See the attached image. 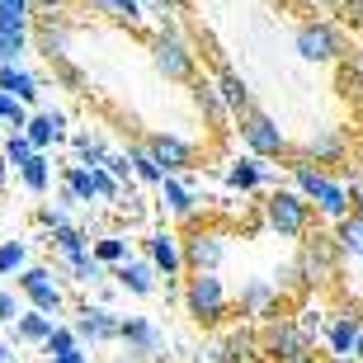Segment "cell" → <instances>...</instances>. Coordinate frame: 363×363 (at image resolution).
I'll list each match as a JSON object with an SVG mask.
<instances>
[{"mask_svg":"<svg viewBox=\"0 0 363 363\" xmlns=\"http://www.w3.org/2000/svg\"><path fill=\"white\" fill-rule=\"evenodd\" d=\"M19 179H24L28 194H48V184H52V161H48L43 151H33V156L19 165Z\"/></svg>","mask_w":363,"mask_h":363,"instance_id":"obj_18","label":"cell"},{"mask_svg":"<svg viewBox=\"0 0 363 363\" xmlns=\"http://www.w3.org/2000/svg\"><path fill=\"white\" fill-rule=\"evenodd\" d=\"M350 199H354V208H359V217H363V179H350Z\"/></svg>","mask_w":363,"mask_h":363,"instance_id":"obj_45","label":"cell"},{"mask_svg":"<svg viewBox=\"0 0 363 363\" xmlns=\"http://www.w3.org/2000/svg\"><path fill=\"white\" fill-rule=\"evenodd\" d=\"M52 363H90V354H81V345H76V350H71V354H57Z\"/></svg>","mask_w":363,"mask_h":363,"instance_id":"obj_44","label":"cell"},{"mask_svg":"<svg viewBox=\"0 0 363 363\" xmlns=\"http://www.w3.org/2000/svg\"><path fill=\"white\" fill-rule=\"evenodd\" d=\"M217 94H222V104H227V108H236V113H245V108H250V94H245V81H236V76H222Z\"/></svg>","mask_w":363,"mask_h":363,"instance_id":"obj_32","label":"cell"},{"mask_svg":"<svg viewBox=\"0 0 363 363\" xmlns=\"http://www.w3.org/2000/svg\"><path fill=\"white\" fill-rule=\"evenodd\" d=\"M0 359H10V350H5V340H0Z\"/></svg>","mask_w":363,"mask_h":363,"instance_id":"obj_49","label":"cell"},{"mask_svg":"<svg viewBox=\"0 0 363 363\" xmlns=\"http://www.w3.org/2000/svg\"><path fill=\"white\" fill-rule=\"evenodd\" d=\"M335 245H340V255H350V259H363V217L359 213H345L340 217V236H335Z\"/></svg>","mask_w":363,"mask_h":363,"instance_id":"obj_21","label":"cell"},{"mask_svg":"<svg viewBox=\"0 0 363 363\" xmlns=\"http://www.w3.org/2000/svg\"><path fill=\"white\" fill-rule=\"evenodd\" d=\"M28 259V245L24 241H0V274H19Z\"/></svg>","mask_w":363,"mask_h":363,"instance_id":"obj_33","label":"cell"},{"mask_svg":"<svg viewBox=\"0 0 363 363\" xmlns=\"http://www.w3.org/2000/svg\"><path fill=\"white\" fill-rule=\"evenodd\" d=\"M118 340H128V354L133 359H161L165 354V330L151 316H123Z\"/></svg>","mask_w":363,"mask_h":363,"instance_id":"obj_5","label":"cell"},{"mask_svg":"<svg viewBox=\"0 0 363 363\" xmlns=\"http://www.w3.org/2000/svg\"><path fill=\"white\" fill-rule=\"evenodd\" d=\"M184 307L203 325H217L227 316V283L217 279V269H194V279L184 288Z\"/></svg>","mask_w":363,"mask_h":363,"instance_id":"obj_1","label":"cell"},{"mask_svg":"<svg viewBox=\"0 0 363 363\" xmlns=\"http://www.w3.org/2000/svg\"><path fill=\"white\" fill-rule=\"evenodd\" d=\"M28 5H38V10H48V14H57V10H62V5H67V0H28Z\"/></svg>","mask_w":363,"mask_h":363,"instance_id":"obj_47","label":"cell"},{"mask_svg":"<svg viewBox=\"0 0 363 363\" xmlns=\"http://www.w3.org/2000/svg\"><path fill=\"white\" fill-rule=\"evenodd\" d=\"M311 199H316V208H321V217H330V222H340V217L350 213V189H345V184H330V179H325V184L316 189Z\"/></svg>","mask_w":363,"mask_h":363,"instance_id":"obj_17","label":"cell"},{"mask_svg":"<svg viewBox=\"0 0 363 363\" xmlns=\"http://www.w3.org/2000/svg\"><path fill=\"white\" fill-rule=\"evenodd\" d=\"M330 363H354V359H330Z\"/></svg>","mask_w":363,"mask_h":363,"instance_id":"obj_50","label":"cell"},{"mask_svg":"<svg viewBox=\"0 0 363 363\" xmlns=\"http://www.w3.org/2000/svg\"><path fill=\"white\" fill-rule=\"evenodd\" d=\"M19 293H24L38 311H48V316H57L62 302H67L62 283L52 279V269H19Z\"/></svg>","mask_w":363,"mask_h":363,"instance_id":"obj_7","label":"cell"},{"mask_svg":"<svg viewBox=\"0 0 363 363\" xmlns=\"http://www.w3.org/2000/svg\"><path fill=\"white\" fill-rule=\"evenodd\" d=\"M161 194H165V208H170V213H179V217L194 213V194H189L175 175H161Z\"/></svg>","mask_w":363,"mask_h":363,"instance_id":"obj_25","label":"cell"},{"mask_svg":"<svg viewBox=\"0 0 363 363\" xmlns=\"http://www.w3.org/2000/svg\"><path fill=\"white\" fill-rule=\"evenodd\" d=\"M52 245L62 250V259H67V255H81V250H90L85 231H81V227H71V222H57V227H52Z\"/></svg>","mask_w":363,"mask_h":363,"instance_id":"obj_24","label":"cell"},{"mask_svg":"<svg viewBox=\"0 0 363 363\" xmlns=\"http://www.w3.org/2000/svg\"><path fill=\"white\" fill-rule=\"evenodd\" d=\"M199 108L208 113V118H222V94H217V85H199Z\"/></svg>","mask_w":363,"mask_h":363,"instance_id":"obj_38","label":"cell"},{"mask_svg":"<svg viewBox=\"0 0 363 363\" xmlns=\"http://www.w3.org/2000/svg\"><path fill=\"white\" fill-rule=\"evenodd\" d=\"M325 340H330V354H335V359H350L354 345H359V325H354V321H335Z\"/></svg>","mask_w":363,"mask_h":363,"instance_id":"obj_26","label":"cell"},{"mask_svg":"<svg viewBox=\"0 0 363 363\" xmlns=\"http://www.w3.org/2000/svg\"><path fill=\"white\" fill-rule=\"evenodd\" d=\"M293 175H297V194H302V199H311V194L325 184V175H321V170H311V165H293Z\"/></svg>","mask_w":363,"mask_h":363,"instance_id":"obj_37","label":"cell"},{"mask_svg":"<svg viewBox=\"0 0 363 363\" xmlns=\"http://www.w3.org/2000/svg\"><path fill=\"white\" fill-rule=\"evenodd\" d=\"M67 24H62V19H52V14H48V19H43V28H38V43H43V52L48 57H67Z\"/></svg>","mask_w":363,"mask_h":363,"instance_id":"obj_22","label":"cell"},{"mask_svg":"<svg viewBox=\"0 0 363 363\" xmlns=\"http://www.w3.org/2000/svg\"><path fill=\"white\" fill-rule=\"evenodd\" d=\"M264 213H269V227L279 231V236H302L311 222V203L302 199V194H293V189H274L269 203H264Z\"/></svg>","mask_w":363,"mask_h":363,"instance_id":"obj_4","label":"cell"},{"mask_svg":"<svg viewBox=\"0 0 363 363\" xmlns=\"http://www.w3.org/2000/svg\"><path fill=\"white\" fill-rule=\"evenodd\" d=\"M0 10H14V14H24V19H28V0H0Z\"/></svg>","mask_w":363,"mask_h":363,"instance_id":"obj_46","label":"cell"},{"mask_svg":"<svg viewBox=\"0 0 363 363\" xmlns=\"http://www.w3.org/2000/svg\"><path fill=\"white\" fill-rule=\"evenodd\" d=\"M259 354H269L279 363H307L311 359V340L297 330L293 321H269L259 335Z\"/></svg>","mask_w":363,"mask_h":363,"instance_id":"obj_3","label":"cell"},{"mask_svg":"<svg viewBox=\"0 0 363 363\" xmlns=\"http://www.w3.org/2000/svg\"><path fill=\"white\" fill-rule=\"evenodd\" d=\"M0 90L14 94V99H33V94H38V81H33L24 67H14V62H0Z\"/></svg>","mask_w":363,"mask_h":363,"instance_id":"obj_19","label":"cell"},{"mask_svg":"<svg viewBox=\"0 0 363 363\" xmlns=\"http://www.w3.org/2000/svg\"><path fill=\"white\" fill-rule=\"evenodd\" d=\"M297 283H325V279H335L340 269V245L330 241V236H307V245H302V255H297Z\"/></svg>","mask_w":363,"mask_h":363,"instance_id":"obj_2","label":"cell"},{"mask_svg":"<svg viewBox=\"0 0 363 363\" xmlns=\"http://www.w3.org/2000/svg\"><path fill=\"white\" fill-rule=\"evenodd\" d=\"M118 283L128 288V293H137V297H151L156 293V264H151V259H123Z\"/></svg>","mask_w":363,"mask_h":363,"instance_id":"obj_14","label":"cell"},{"mask_svg":"<svg viewBox=\"0 0 363 363\" xmlns=\"http://www.w3.org/2000/svg\"><path fill=\"white\" fill-rule=\"evenodd\" d=\"M307 156H316V161H340V156H345V137L340 133H316L307 142Z\"/></svg>","mask_w":363,"mask_h":363,"instance_id":"obj_27","label":"cell"},{"mask_svg":"<svg viewBox=\"0 0 363 363\" xmlns=\"http://www.w3.org/2000/svg\"><path fill=\"white\" fill-rule=\"evenodd\" d=\"M104 165H108V175L118 179V184H123V179H133V156H104Z\"/></svg>","mask_w":363,"mask_h":363,"instance_id":"obj_40","label":"cell"},{"mask_svg":"<svg viewBox=\"0 0 363 363\" xmlns=\"http://www.w3.org/2000/svg\"><path fill=\"white\" fill-rule=\"evenodd\" d=\"M307 363H311V359H307Z\"/></svg>","mask_w":363,"mask_h":363,"instance_id":"obj_53","label":"cell"},{"mask_svg":"<svg viewBox=\"0 0 363 363\" xmlns=\"http://www.w3.org/2000/svg\"><path fill=\"white\" fill-rule=\"evenodd\" d=\"M151 156H156V165H161L165 175H175V170H184L189 161H194V151H189V142H179V137H151Z\"/></svg>","mask_w":363,"mask_h":363,"instance_id":"obj_13","label":"cell"},{"mask_svg":"<svg viewBox=\"0 0 363 363\" xmlns=\"http://www.w3.org/2000/svg\"><path fill=\"white\" fill-rule=\"evenodd\" d=\"M33 151H38V147H33V142H28L24 133H10V142H5V161H10L14 170H19V165H24L28 156H33Z\"/></svg>","mask_w":363,"mask_h":363,"instance_id":"obj_35","label":"cell"},{"mask_svg":"<svg viewBox=\"0 0 363 363\" xmlns=\"http://www.w3.org/2000/svg\"><path fill=\"white\" fill-rule=\"evenodd\" d=\"M62 128H67V118H62V113H33V118H24V128H19V133H24L28 142L43 151L48 142H57V137H62Z\"/></svg>","mask_w":363,"mask_h":363,"instance_id":"obj_15","label":"cell"},{"mask_svg":"<svg viewBox=\"0 0 363 363\" xmlns=\"http://www.w3.org/2000/svg\"><path fill=\"white\" fill-rule=\"evenodd\" d=\"M24 118H28V113H24V99H14V94L0 90V123H10L14 133H19V128H24Z\"/></svg>","mask_w":363,"mask_h":363,"instance_id":"obj_36","label":"cell"},{"mask_svg":"<svg viewBox=\"0 0 363 363\" xmlns=\"http://www.w3.org/2000/svg\"><path fill=\"white\" fill-rule=\"evenodd\" d=\"M156 5H175V0H156Z\"/></svg>","mask_w":363,"mask_h":363,"instance_id":"obj_51","label":"cell"},{"mask_svg":"<svg viewBox=\"0 0 363 363\" xmlns=\"http://www.w3.org/2000/svg\"><path fill=\"white\" fill-rule=\"evenodd\" d=\"M10 325H14V335H19V340H33V345H43V335L57 325V316H48V311L33 307V311H24V316H14Z\"/></svg>","mask_w":363,"mask_h":363,"instance_id":"obj_20","label":"cell"},{"mask_svg":"<svg viewBox=\"0 0 363 363\" xmlns=\"http://www.w3.org/2000/svg\"><path fill=\"white\" fill-rule=\"evenodd\" d=\"M297 52L307 57V62H330L340 52V38L330 24H302L297 28Z\"/></svg>","mask_w":363,"mask_h":363,"instance_id":"obj_11","label":"cell"},{"mask_svg":"<svg viewBox=\"0 0 363 363\" xmlns=\"http://www.w3.org/2000/svg\"><path fill=\"white\" fill-rule=\"evenodd\" d=\"M133 175L137 179H147V184H161V165H156V156H151V151H133Z\"/></svg>","mask_w":363,"mask_h":363,"instance_id":"obj_34","label":"cell"},{"mask_svg":"<svg viewBox=\"0 0 363 363\" xmlns=\"http://www.w3.org/2000/svg\"><path fill=\"white\" fill-rule=\"evenodd\" d=\"M156 71H161L165 81H189L194 76V52H189L175 33H161L156 38Z\"/></svg>","mask_w":363,"mask_h":363,"instance_id":"obj_8","label":"cell"},{"mask_svg":"<svg viewBox=\"0 0 363 363\" xmlns=\"http://www.w3.org/2000/svg\"><path fill=\"white\" fill-rule=\"evenodd\" d=\"M67 189L76 194V203H90L94 199V170L90 165H71L67 170Z\"/></svg>","mask_w":363,"mask_h":363,"instance_id":"obj_30","label":"cell"},{"mask_svg":"<svg viewBox=\"0 0 363 363\" xmlns=\"http://www.w3.org/2000/svg\"><path fill=\"white\" fill-rule=\"evenodd\" d=\"M241 137H245V147L255 151V156H283V151H288V137L279 133V123H274L269 113H255V108H245Z\"/></svg>","mask_w":363,"mask_h":363,"instance_id":"obj_6","label":"cell"},{"mask_svg":"<svg viewBox=\"0 0 363 363\" xmlns=\"http://www.w3.org/2000/svg\"><path fill=\"white\" fill-rule=\"evenodd\" d=\"M147 259L156 264V274L175 279V274L184 269V245H179V236H170V231H156L147 241Z\"/></svg>","mask_w":363,"mask_h":363,"instance_id":"obj_12","label":"cell"},{"mask_svg":"<svg viewBox=\"0 0 363 363\" xmlns=\"http://www.w3.org/2000/svg\"><path fill=\"white\" fill-rule=\"evenodd\" d=\"M118 325H123V316H113L108 307H85V311H81V321H76V340L108 345V340H118Z\"/></svg>","mask_w":363,"mask_h":363,"instance_id":"obj_10","label":"cell"},{"mask_svg":"<svg viewBox=\"0 0 363 363\" xmlns=\"http://www.w3.org/2000/svg\"><path fill=\"white\" fill-rule=\"evenodd\" d=\"M222 350H227V363H250V359H259V335L255 330H236Z\"/></svg>","mask_w":363,"mask_h":363,"instance_id":"obj_23","label":"cell"},{"mask_svg":"<svg viewBox=\"0 0 363 363\" xmlns=\"http://www.w3.org/2000/svg\"><path fill=\"white\" fill-rule=\"evenodd\" d=\"M0 363H5V359H0Z\"/></svg>","mask_w":363,"mask_h":363,"instance_id":"obj_52","label":"cell"},{"mask_svg":"<svg viewBox=\"0 0 363 363\" xmlns=\"http://www.w3.org/2000/svg\"><path fill=\"white\" fill-rule=\"evenodd\" d=\"M76 156H81L85 165H104V156H108V151L99 147L94 137H76Z\"/></svg>","mask_w":363,"mask_h":363,"instance_id":"obj_39","label":"cell"},{"mask_svg":"<svg viewBox=\"0 0 363 363\" xmlns=\"http://www.w3.org/2000/svg\"><path fill=\"white\" fill-rule=\"evenodd\" d=\"M227 179H231V189H255V184H264L269 175H264V165H259V161H236Z\"/></svg>","mask_w":363,"mask_h":363,"instance_id":"obj_29","label":"cell"},{"mask_svg":"<svg viewBox=\"0 0 363 363\" xmlns=\"http://www.w3.org/2000/svg\"><path fill=\"white\" fill-rule=\"evenodd\" d=\"M76 345H81V340H76V330H71V325H52V330L43 335V354H48V359H57V354H71Z\"/></svg>","mask_w":363,"mask_h":363,"instance_id":"obj_28","label":"cell"},{"mask_svg":"<svg viewBox=\"0 0 363 363\" xmlns=\"http://www.w3.org/2000/svg\"><path fill=\"white\" fill-rule=\"evenodd\" d=\"M14 316H19V307H14V293H0V321L10 325Z\"/></svg>","mask_w":363,"mask_h":363,"instance_id":"obj_43","label":"cell"},{"mask_svg":"<svg viewBox=\"0 0 363 363\" xmlns=\"http://www.w3.org/2000/svg\"><path fill=\"white\" fill-rule=\"evenodd\" d=\"M94 5H104V10H113L118 19H137V0H94Z\"/></svg>","mask_w":363,"mask_h":363,"instance_id":"obj_41","label":"cell"},{"mask_svg":"<svg viewBox=\"0 0 363 363\" xmlns=\"http://www.w3.org/2000/svg\"><path fill=\"white\" fill-rule=\"evenodd\" d=\"M90 255L99 259V264H123V259H128V241H123V236H104V241L90 245Z\"/></svg>","mask_w":363,"mask_h":363,"instance_id":"obj_31","label":"cell"},{"mask_svg":"<svg viewBox=\"0 0 363 363\" xmlns=\"http://www.w3.org/2000/svg\"><path fill=\"white\" fill-rule=\"evenodd\" d=\"M274 302H279V288H274L269 279L250 283L241 293V311H250V316H274Z\"/></svg>","mask_w":363,"mask_h":363,"instance_id":"obj_16","label":"cell"},{"mask_svg":"<svg viewBox=\"0 0 363 363\" xmlns=\"http://www.w3.org/2000/svg\"><path fill=\"white\" fill-rule=\"evenodd\" d=\"M354 354H363V330H359V345H354Z\"/></svg>","mask_w":363,"mask_h":363,"instance_id":"obj_48","label":"cell"},{"mask_svg":"<svg viewBox=\"0 0 363 363\" xmlns=\"http://www.w3.org/2000/svg\"><path fill=\"white\" fill-rule=\"evenodd\" d=\"M293 325H297V330H302L307 340H316V335H321V321H316V311H302V321H293Z\"/></svg>","mask_w":363,"mask_h":363,"instance_id":"obj_42","label":"cell"},{"mask_svg":"<svg viewBox=\"0 0 363 363\" xmlns=\"http://www.w3.org/2000/svg\"><path fill=\"white\" fill-rule=\"evenodd\" d=\"M227 259V241L217 236V231H194L184 241V264L189 269H217Z\"/></svg>","mask_w":363,"mask_h":363,"instance_id":"obj_9","label":"cell"}]
</instances>
